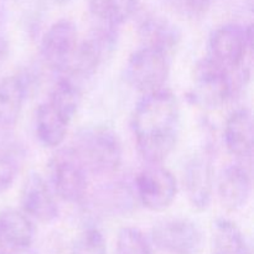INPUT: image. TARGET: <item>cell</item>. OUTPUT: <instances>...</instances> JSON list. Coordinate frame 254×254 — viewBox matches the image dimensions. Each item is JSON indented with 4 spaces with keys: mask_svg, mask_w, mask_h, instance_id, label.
<instances>
[{
    "mask_svg": "<svg viewBox=\"0 0 254 254\" xmlns=\"http://www.w3.org/2000/svg\"><path fill=\"white\" fill-rule=\"evenodd\" d=\"M15 251H12L9 246L5 245L1 240H0V254H14Z\"/></svg>",
    "mask_w": 254,
    "mask_h": 254,
    "instance_id": "4316f807",
    "label": "cell"
},
{
    "mask_svg": "<svg viewBox=\"0 0 254 254\" xmlns=\"http://www.w3.org/2000/svg\"><path fill=\"white\" fill-rule=\"evenodd\" d=\"M21 210L31 220L51 223L59 217V205L51 186L40 174L31 173L25 180L20 193Z\"/></svg>",
    "mask_w": 254,
    "mask_h": 254,
    "instance_id": "7c38bea8",
    "label": "cell"
},
{
    "mask_svg": "<svg viewBox=\"0 0 254 254\" xmlns=\"http://www.w3.org/2000/svg\"><path fill=\"white\" fill-rule=\"evenodd\" d=\"M170 76V55L141 46L129 57L126 66V79L136 91L150 93L164 88Z\"/></svg>",
    "mask_w": 254,
    "mask_h": 254,
    "instance_id": "8992f818",
    "label": "cell"
},
{
    "mask_svg": "<svg viewBox=\"0 0 254 254\" xmlns=\"http://www.w3.org/2000/svg\"><path fill=\"white\" fill-rule=\"evenodd\" d=\"M212 254H251L246 236L227 218H217L211 230Z\"/></svg>",
    "mask_w": 254,
    "mask_h": 254,
    "instance_id": "ac0fdd59",
    "label": "cell"
},
{
    "mask_svg": "<svg viewBox=\"0 0 254 254\" xmlns=\"http://www.w3.org/2000/svg\"><path fill=\"white\" fill-rule=\"evenodd\" d=\"M5 54H6V44L2 39H0V61L4 59Z\"/></svg>",
    "mask_w": 254,
    "mask_h": 254,
    "instance_id": "83f0119b",
    "label": "cell"
},
{
    "mask_svg": "<svg viewBox=\"0 0 254 254\" xmlns=\"http://www.w3.org/2000/svg\"><path fill=\"white\" fill-rule=\"evenodd\" d=\"M178 195V181L161 164H149L135 179L136 200L148 210L160 212L173 205Z\"/></svg>",
    "mask_w": 254,
    "mask_h": 254,
    "instance_id": "ba28073f",
    "label": "cell"
},
{
    "mask_svg": "<svg viewBox=\"0 0 254 254\" xmlns=\"http://www.w3.org/2000/svg\"><path fill=\"white\" fill-rule=\"evenodd\" d=\"M138 36L141 46L160 50L171 56L180 45L183 35L181 30L166 17L146 14L138 24Z\"/></svg>",
    "mask_w": 254,
    "mask_h": 254,
    "instance_id": "9a60e30c",
    "label": "cell"
},
{
    "mask_svg": "<svg viewBox=\"0 0 254 254\" xmlns=\"http://www.w3.org/2000/svg\"><path fill=\"white\" fill-rule=\"evenodd\" d=\"M183 185L190 205L198 212L206 211L213 196L212 154L208 149L186 161L183 171Z\"/></svg>",
    "mask_w": 254,
    "mask_h": 254,
    "instance_id": "30bf717a",
    "label": "cell"
},
{
    "mask_svg": "<svg viewBox=\"0 0 254 254\" xmlns=\"http://www.w3.org/2000/svg\"><path fill=\"white\" fill-rule=\"evenodd\" d=\"M254 32L253 25L230 22L217 27L208 39V55L227 71L235 93L247 86L252 76Z\"/></svg>",
    "mask_w": 254,
    "mask_h": 254,
    "instance_id": "7a4b0ae2",
    "label": "cell"
},
{
    "mask_svg": "<svg viewBox=\"0 0 254 254\" xmlns=\"http://www.w3.org/2000/svg\"><path fill=\"white\" fill-rule=\"evenodd\" d=\"M0 240L12 251H26L35 240L32 220L22 210L0 211Z\"/></svg>",
    "mask_w": 254,
    "mask_h": 254,
    "instance_id": "2e32d148",
    "label": "cell"
},
{
    "mask_svg": "<svg viewBox=\"0 0 254 254\" xmlns=\"http://www.w3.org/2000/svg\"><path fill=\"white\" fill-rule=\"evenodd\" d=\"M139 0H88V10L99 24L121 27L136 14Z\"/></svg>",
    "mask_w": 254,
    "mask_h": 254,
    "instance_id": "d6986e66",
    "label": "cell"
},
{
    "mask_svg": "<svg viewBox=\"0 0 254 254\" xmlns=\"http://www.w3.org/2000/svg\"><path fill=\"white\" fill-rule=\"evenodd\" d=\"M49 179L57 197L68 203H82L88 195V175L71 148L60 149L49 161Z\"/></svg>",
    "mask_w": 254,
    "mask_h": 254,
    "instance_id": "277c9868",
    "label": "cell"
},
{
    "mask_svg": "<svg viewBox=\"0 0 254 254\" xmlns=\"http://www.w3.org/2000/svg\"><path fill=\"white\" fill-rule=\"evenodd\" d=\"M235 96L232 81L225 68L210 57H203L195 66L190 98L193 104L208 111L222 107Z\"/></svg>",
    "mask_w": 254,
    "mask_h": 254,
    "instance_id": "5b68a950",
    "label": "cell"
},
{
    "mask_svg": "<svg viewBox=\"0 0 254 254\" xmlns=\"http://www.w3.org/2000/svg\"><path fill=\"white\" fill-rule=\"evenodd\" d=\"M32 82L25 73L0 79V128L9 130L16 126Z\"/></svg>",
    "mask_w": 254,
    "mask_h": 254,
    "instance_id": "5bb4252c",
    "label": "cell"
},
{
    "mask_svg": "<svg viewBox=\"0 0 254 254\" xmlns=\"http://www.w3.org/2000/svg\"><path fill=\"white\" fill-rule=\"evenodd\" d=\"M82 86L68 76L62 74L52 87L47 102L64 114L68 121H73L82 103Z\"/></svg>",
    "mask_w": 254,
    "mask_h": 254,
    "instance_id": "ffe728a7",
    "label": "cell"
},
{
    "mask_svg": "<svg viewBox=\"0 0 254 254\" xmlns=\"http://www.w3.org/2000/svg\"><path fill=\"white\" fill-rule=\"evenodd\" d=\"M136 196L127 184L113 183L99 191V206L113 213H127L134 206Z\"/></svg>",
    "mask_w": 254,
    "mask_h": 254,
    "instance_id": "44dd1931",
    "label": "cell"
},
{
    "mask_svg": "<svg viewBox=\"0 0 254 254\" xmlns=\"http://www.w3.org/2000/svg\"><path fill=\"white\" fill-rule=\"evenodd\" d=\"M116 254H153V251L140 230L124 227L118 233Z\"/></svg>",
    "mask_w": 254,
    "mask_h": 254,
    "instance_id": "603a6c76",
    "label": "cell"
},
{
    "mask_svg": "<svg viewBox=\"0 0 254 254\" xmlns=\"http://www.w3.org/2000/svg\"><path fill=\"white\" fill-rule=\"evenodd\" d=\"M213 0H164L166 7L178 17L188 21L203 19L210 11Z\"/></svg>",
    "mask_w": 254,
    "mask_h": 254,
    "instance_id": "cb8c5ba5",
    "label": "cell"
},
{
    "mask_svg": "<svg viewBox=\"0 0 254 254\" xmlns=\"http://www.w3.org/2000/svg\"><path fill=\"white\" fill-rule=\"evenodd\" d=\"M252 163L238 161L221 171L217 180V193L223 207L238 211L246 207L252 195Z\"/></svg>",
    "mask_w": 254,
    "mask_h": 254,
    "instance_id": "8fae6325",
    "label": "cell"
},
{
    "mask_svg": "<svg viewBox=\"0 0 254 254\" xmlns=\"http://www.w3.org/2000/svg\"><path fill=\"white\" fill-rule=\"evenodd\" d=\"M151 240L169 254H200L205 245L200 226L184 217H169L156 222L151 230Z\"/></svg>",
    "mask_w": 254,
    "mask_h": 254,
    "instance_id": "52a82bcc",
    "label": "cell"
},
{
    "mask_svg": "<svg viewBox=\"0 0 254 254\" xmlns=\"http://www.w3.org/2000/svg\"><path fill=\"white\" fill-rule=\"evenodd\" d=\"M4 131H6V130H4V129H1L0 128V149L1 148H4L5 145H7V144L10 143V139H7L6 138V135H5V134H2L4 133Z\"/></svg>",
    "mask_w": 254,
    "mask_h": 254,
    "instance_id": "484cf974",
    "label": "cell"
},
{
    "mask_svg": "<svg viewBox=\"0 0 254 254\" xmlns=\"http://www.w3.org/2000/svg\"><path fill=\"white\" fill-rule=\"evenodd\" d=\"M69 148L87 173L94 176L113 175L119 170L123 161L121 138L107 126L79 129Z\"/></svg>",
    "mask_w": 254,
    "mask_h": 254,
    "instance_id": "3957f363",
    "label": "cell"
},
{
    "mask_svg": "<svg viewBox=\"0 0 254 254\" xmlns=\"http://www.w3.org/2000/svg\"><path fill=\"white\" fill-rule=\"evenodd\" d=\"M71 254H107L103 233L96 227L84 230L74 241Z\"/></svg>",
    "mask_w": 254,
    "mask_h": 254,
    "instance_id": "d4e9b609",
    "label": "cell"
},
{
    "mask_svg": "<svg viewBox=\"0 0 254 254\" xmlns=\"http://www.w3.org/2000/svg\"><path fill=\"white\" fill-rule=\"evenodd\" d=\"M254 124L252 112L238 108L226 121L223 140L228 153L236 160L252 163L254 146Z\"/></svg>",
    "mask_w": 254,
    "mask_h": 254,
    "instance_id": "4fadbf2b",
    "label": "cell"
},
{
    "mask_svg": "<svg viewBox=\"0 0 254 254\" xmlns=\"http://www.w3.org/2000/svg\"><path fill=\"white\" fill-rule=\"evenodd\" d=\"M71 121L60 113L49 102H44L35 112V133L46 148H57L66 139Z\"/></svg>",
    "mask_w": 254,
    "mask_h": 254,
    "instance_id": "e0dca14e",
    "label": "cell"
},
{
    "mask_svg": "<svg viewBox=\"0 0 254 254\" xmlns=\"http://www.w3.org/2000/svg\"><path fill=\"white\" fill-rule=\"evenodd\" d=\"M136 149L148 164H161L175 149L180 134V104L165 88L145 93L131 116Z\"/></svg>",
    "mask_w": 254,
    "mask_h": 254,
    "instance_id": "6da1fadb",
    "label": "cell"
},
{
    "mask_svg": "<svg viewBox=\"0 0 254 254\" xmlns=\"http://www.w3.org/2000/svg\"><path fill=\"white\" fill-rule=\"evenodd\" d=\"M78 30L67 19L57 20L41 39L40 54L45 66L51 71L64 74L68 68L78 47Z\"/></svg>",
    "mask_w": 254,
    "mask_h": 254,
    "instance_id": "9c48e42d",
    "label": "cell"
},
{
    "mask_svg": "<svg viewBox=\"0 0 254 254\" xmlns=\"http://www.w3.org/2000/svg\"><path fill=\"white\" fill-rule=\"evenodd\" d=\"M21 148L14 141L0 149V195L9 190L19 175L22 163Z\"/></svg>",
    "mask_w": 254,
    "mask_h": 254,
    "instance_id": "7402d4cb",
    "label": "cell"
},
{
    "mask_svg": "<svg viewBox=\"0 0 254 254\" xmlns=\"http://www.w3.org/2000/svg\"><path fill=\"white\" fill-rule=\"evenodd\" d=\"M72 0H55V2H57V4L60 5H64V4H68V2H71Z\"/></svg>",
    "mask_w": 254,
    "mask_h": 254,
    "instance_id": "f1b7e54d",
    "label": "cell"
}]
</instances>
